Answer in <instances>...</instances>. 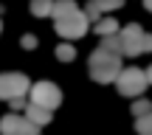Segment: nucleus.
I'll list each match as a JSON object with an SVG mask.
<instances>
[{
    "label": "nucleus",
    "mask_w": 152,
    "mask_h": 135,
    "mask_svg": "<svg viewBox=\"0 0 152 135\" xmlns=\"http://www.w3.org/2000/svg\"><path fill=\"white\" fill-rule=\"evenodd\" d=\"M0 31H3V23H0Z\"/></svg>",
    "instance_id": "obj_23"
},
{
    "label": "nucleus",
    "mask_w": 152,
    "mask_h": 135,
    "mask_svg": "<svg viewBox=\"0 0 152 135\" xmlns=\"http://www.w3.org/2000/svg\"><path fill=\"white\" fill-rule=\"evenodd\" d=\"M115 31H118V23H115L113 20V17H99V20H96V34H99V37H107V34H115Z\"/></svg>",
    "instance_id": "obj_10"
},
{
    "label": "nucleus",
    "mask_w": 152,
    "mask_h": 135,
    "mask_svg": "<svg viewBox=\"0 0 152 135\" xmlns=\"http://www.w3.org/2000/svg\"><path fill=\"white\" fill-rule=\"evenodd\" d=\"M26 118L31 121L34 127H39V130H42L45 124H51V118H54V115H51V110H45V107H39V104H31V101H26Z\"/></svg>",
    "instance_id": "obj_8"
},
{
    "label": "nucleus",
    "mask_w": 152,
    "mask_h": 135,
    "mask_svg": "<svg viewBox=\"0 0 152 135\" xmlns=\"http://www.w3.org/2000/svg\"><path fill=\"white\" fill-rule=\"evenodd\" d=\"M147 113H152V101L149 99H144V96H138L135 101H132V115H147Z\"/></svg>",
    "instance_id": "obj_14"
},
{
    "label": "nucleus",
    "mask_w": 152,
    "mask_h": 135,
    "mask_svg": "<svg viewBox=\"0 0 152 135\" xmlns=\"http://www.w3.org/2000/svg\"><path fill=\"white\" fill-rule=\"evenodd\" d=\"M87 70H90L93 82L110 85V82H115V76H118V70H121V56L110 54V51H104V48H96L87 56Z\"/></svg>",
    "instance_id": "obj_1"
},
{
    "label": "nucleus",
    "mask_w": 152,
    "mask_h": 135,
    "mask_svg": "<svg viewBox=\"0 0 152 135\" xmlns=\"http://www.w3.org/2000/svg\"><path fill=\"white\" fill-rule=\"evenodd\" d=\"M73 11H79V6H76L73 0H54V6H51V17H54V20L71 17Z\"/></svg>",
    "instance_id": "obj_9"
},
{
    "label": "nucleus",
    "mask_w": 152,
    "mask_h": 135,
    "mask_svg": "<svg viewBox=\"0 0 152 135\" xmlns=\"http://www.w3.org/2000/svg\"><path fill=\"white\" fill-rule=\"evenodd\" d=\"M28 76L26 73H0V101H11V99H20V96H28Z\"/></svg>",
    "instance_id": "obj_5"
},
{
    "label": "nucleus",
    "mask_w": 152,
    "mask_h": 135,
    "mask_svg": "<svg viewBox=\"0 0 152 135\" xmlns=\"http://www.w3.org/2000/svg\"><path fill=\"white\" fill-rule=\"evenodd\" d=\"M135 132L138 135H152V113L138 115V118H135Z\"/></svg>",
    "instance_id": "obj_13"
},
{
    "label": "nucleus",
    "mask_w": 152,
    "mask_h": 135,
    "mask_svg": "<svg viewBox=\"0 0 152 135\" xmlns=\"http://www.w3.org/2000/svg\"><path fill=\"white\" fill-rule=\"evenodd\" d=\"M90 31V20L85 17V11H73L71 17H62V20H56V34H59L62 39H82L85 34Z\"/></svg>",
    "instance_id": "obj_4"
},
{
    "label": "nucleus",
    "mask_w": 152,
    "mask_h": 135,
    "mask_svg": "<svg viewBox=\"0 0 152 135\" xmlns=\"http://www.w3.org/2000/svg\"><path fill=\"white\" fill-rule=\"evenodd\" d=\"M90 3H93V6H96V9H99V11L104 14V11L121 9V6H124V0H90Z\"/></svg>",
    "instance_id": "obj_16"
},
{
    "label": "nucleus",
    "mask_w": 152,
    "mask_h": 135,
    "mask_svg": "<svg viewBox=\"0 0 152 135\" xmlns=\"http://www.w3.org/2000/svg\"><path fill=\"white\" fill-rule=\"evenodd\" d=\"M144 76H147V85H152V65H149L147 70H144Z\"/></svg>",
    "instance_id": "obj_21"
},
{
    "label": "nucleus",
    "mask_w": 152,
    "mask_h": 135,
    "mask_svg": "<svg viewBox=\"0 0 152 135\" xmlns=\"http://www.w3.org/2000/svg\"><path fill=\"white\" fill-rule=\"evenodd\" d=\"M56 59H59V62H73L76 59V48L71 42H62L59 48H56Z\"/></svg>",
    "instance_id": "obj_15"
},
{
    "label": "nucleus",
    "mask_w": 152,
    "mask_h": 135,
    "mask_svg": "<svg viewBox=\"0 0 152 135\" xmlns=\"http://www.w3.org/2000/svg\"><path fill=\"white\" fill-rule=\"evenodd\" d=\"M144 54H152V34H144Z\"/></svg>",
    "instance_id": "obj_20"
},
{
    "label": "nucleus",
    "mask_w": 152,
    "mask_h": 135,
    "mask_svg": "<svg viewBox=\"0 0 152 135\" xmlns=\"http://www.w3.org/2000/svg\"><path fill=\"white\" fill-rule=\"evenodd\" d=\"M144 28L138 26V23H130V26H124L118 31L121 37V56H138L144 54Z\"/></svg>",
    "instance_id": "obj_6"
},
{
    "label": "nucleus",
    "mask_w": 152,
    "mask_h": 135,
    "mask_svg": "<svg viewBox=\"0 0 152 135\" xmlns=\"http://www.w3.org/2000/svg\"><path fill=\"white\" fill-rule=\"evenodd\" d=\"M20 42H23V48H28V51H31V48H37V37H34V34H26Z\"/></svg>",
    "instance_id": "obj_18"
},
{
    "label": "nucleus",
    "mask_w": 152,
    "mask_h": 135,
    "mask_svg": "<svg viewBox=\"0 0 152 135\" xmlns=\"http://www.w3.org/2000/svg\"><path fill=\"white\" fill-rule=\"evenodd\" d=\"M9 107H11V110H23V107H26V96H20V99H11V101H9Z\"/></svg>",
    "instance_id": "obj_19"
},
{
    "label": "nucleus",
    "mask_w": 152,
    "mask_h": 135,
    "mask_svg": "<svg viewBox=\"0 0 152 135\" xmlns=\"http://www.w3.org/2000/svg\"><path fill=\"white\" fill-rule=\"evenodd\" d=\"M0 135H39V127H34L20 113H6L0 115Z\"/></svg>",
    "instance_id": "obj_7"
},
{
    "label": "nucleus",
    "mask_w": 152,
    "mask_h": 135,
    "mask_svg": "<svg viewBox=\"0 0 152 135\" xmlns=\"http://www.w3.org/2000/svg\"><path fill=\"white\" fill-rule=\"evenodd\" d=\"M115 85H118V93L127 99H138L141 93H147V76H144L141 68H121L118 76H115Z\"/></svg>",
    "instance_id": "obj_3"
},
{
    "label": "nucleus",
    "mask_w": 152,
    "mask_h": 135,
    "mask_svg": "<svg viewBox=\"0 0 152 135\" xmlns=\"http://www.w3.org/2000/svg\"><path fill=\"white\" fill-rule=\"evenodd\" d=\"M54 0H31V14L34 17H51Z\"/></svg>",
    "instance_id": "obj_12"
},
{
    "label": "nucleus",
    "mask_w": 152,
    "mask_h": 135,
    "mask_svg": "<svg viewBox=\"0 0 152 135\" xmlns=\"http://www.w3.org/2000/svg\"><path fill=\"white\" fill-rule=\"evenodd\" d=\"M28 101L39 104V107H45V110L54 113V110L62 104V90H59V85H54V82H48V79L34 82V85L28 87Z\"/></svg>",
    "instance_id": "obj_2"
},
{
    "label": "nucleus",
    "mask_w": 152,
    "mask_h": 135,
    "mask_svg": "<svg viewBox=\"0 0 152 135\" xmlns=\"http://www.w3.org/2000/svg\"><path fill=\"white\" fill-rule=\"evenodd\" d=\"M144 9H147L149 14H152V0H144Z\"/></svg>",
    "instance_id": "obj_22"
},
{
    "label": "nucleus",
    "mask_w": 152,
    "mask_h": 135,
    "mask_svg": "<svg viewBox=\"0 0 152 135\" xmlns=\"http://www.w3.org/2000/svg\"><path fill=\"white\" fill-rule=\"evenodd\" d=\"M85 17H87V20H90V23H96L99 17H102V11H99V9H96V6H93V3H87V6H85Z\"/></svg>",
    "instance_id": "obj_17"
},
{
    "label": "nucleus",
    "mask_w": 152,
    "mask_h": 135,
    "mask_svg": "<svg viewBox=\"0 0 152 135\" xmlns=\"http://www.w3.org/2000/svg\"><path fill=\"white\" fill-rule=\"evenodd\" d=\"M99 48H104V51H110V54H118V56H121V37H118V31H115V34H107V37H102Z\"/></svg>",
    "instance_id": "obj_11"
}]
</instances>
